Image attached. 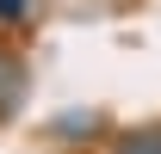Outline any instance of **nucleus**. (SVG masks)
Instances as JSON below:
<instances>
[{"instance_id":"20e7f679","label":"nucleus","mask_w":161,"mask_h":154,"mask_svg":"<svg viewBox=\"0 0 161 154\" xmlns=\"http://www.w3.org/2000/svg\"><path fill=\"white\" fill-rule=\"evenodd\" d=\"M37 0H0V25H25Z\"/></svg>"},{"instance_id":"7ed1b4c3","label":"nucleus","mask_w":161,"mask_h":154,"mask_svg":"<svg viewBox=\"0 0 161 154\" xmlns=\"http://www.w3.org/2000/svg\"><path fill=\"white\" fill-rule=\"evenodd\" d=\"M105 154H161V123H142V130L112 136V148H105Z\"/></svg>"},{"instance_id":"f03ea898","label":"nucleus","mask_w":161,"mask_h":154,"mask_svg":"<svg viewBox=\"0 0 161 154\" xmlns=\"http://www.w3.org/2000/svg\"><path fill=\"white\" fill-rule=\"evenodd\" d=\"M50 136L68 142V148H80V142H99V136H105V117L93 111V105H75V111H56V117H50Z\"/></svg>"},{"instance_id":"f257e3e1","label":"nucleus","mask_w":161,"mask_h":154,"mask_svg":"<svg viewBox=\"0 0 161 154\" xmlns=\"http://www.w3.org/2000/svg\"><path fill=\"white\" fill-rule=\"evenodd\" d=\"M25 93H31V68H25L19 49H6V43H0V123H6V117H19Z\"/></svg>"}]
</instances>
